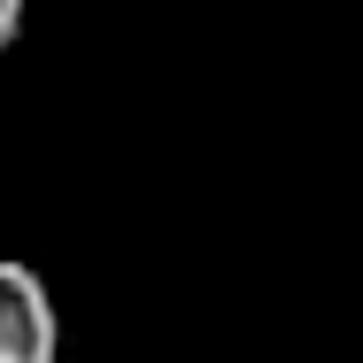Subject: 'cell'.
Listing matches in <instances>:
<instances>
[{
	"instance_id": "2",
	"label": "cell",
	"mask_w": 363,
	"mask_h": 363,
	"mask_svg": "<svg viewBox=\"0 0 363 363\" xmlns=\"http://www.w3.org/2000/svg\"><path fill=\"white\" fill-rule=\"evenodd\" d=\"M16 31H23V0H0V55L16 47Z\"/></svg>"
},
{
	"instance_id": "1",
	"label": "cell",
	"mask_w": 363,
	"mask_h": 363,
	"mask_svg": "<svg viewBox=\"0 0 363 363\" xmlns=\"http://www.w3.org/2000/svg\"><path fill=\"white\" fill-rule=\"evenodd\" d=\"M55 356H62V317H55L47 279L0 255V363H55Z\"/></svg>"
}]
</instances>
